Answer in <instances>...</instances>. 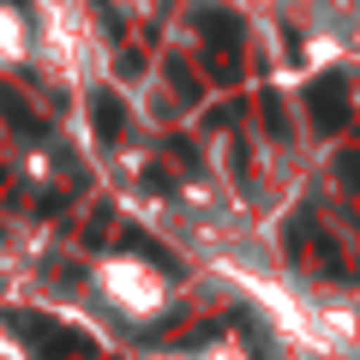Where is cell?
Here are the masks:
<instances>
[{"label": "cell", "mask_w": 360, "mask_h": 360, "mask_svg": "<svg viewBox=\"0 0 360 360\" xmlns=\"http://www.w3.org/2000/svg\"><path fill=\"white\" fill-rule=\"evenodd\" d=\"M342 174H348V186H354V193H360V150H354V156H348V162H342Z\"/></svg>", "instance_id": "5"}, {"label": "cell", "mask_w": 360, "mask_h": 360, "mask_svg": "<svg viewBox=\"0 0 360 360\" xmlns=\"http://www.w3.org/2000/svg\"><path fill=\"white\" fill-rule=\"evenodd\" d=\"M96 132H103V139H120V127H127V108H120V96L115 90H96Z\"/></svg>", "instance_id": "4"}, {"label": "cell", "mask_w": 360, "mask_h": 360, "mask_svg": "<svg viewBox=\"0 0 360 360\" xmlns=\"http://www.w3.org/2000/svg\"><path fill=\"white\" fill-rule=\"evenodd\" d=\"M307 108H312V127L319 132H342L348 127V78L324 72L319 84H307Z\"/></svg>", "instance_id": "2"}, {"label": "cell", "mask_w": 360, "mask_h": 360, "mask_svg": "<svg viewBox=\"0 0 360 360\" xmlns=\"http://www.w3.org/2000/svg\"><path fill=\"white\" fill-rule=\"evenodd\" d=\"M6 330H13L37 360H96V342H90L84 330H66L49 312H6Z\"/></svg>", "instance_id": "1"}, {"label": "cell", "mask_w": 360, "mask_h": 360, "mask_svg": "<svg viewBox=\"0 0 360 360\" xmlns=\"http://www.w3.org/2000/svg\"><path fill=\"white\" fill-rule=\"evenodd\" d=\"M6 6H18V0H6Z\"/></svg>", "instance_id": "6"}, {"label": "cell", "mask_w": 360, "mask_h": 360, "mask_svg": "<svg viewBox=\"0 0 360 360\" xmlns=\"http://www.w3.org/2000/svg\"><path fill=\"white\" fill-rule=\"evenodd\" d=\"M198 25H205V37H210V49H240V18L229 13V6H198Z\"/></svg>", "instance_id": "3"}]
</instances>
